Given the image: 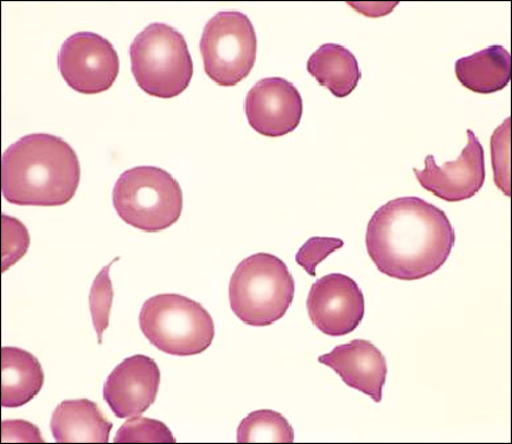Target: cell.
<instances>
[{"mask_svg": "<svg viewBox=\"0 0 512 444\" xmlns=\"http://www.w3.org/2000/svg\"><path fill=\"white\" fill-rule=\"evenodd\" d=\"M491 151L495 183L510 197V117L492 135Z\"/></svg>", "mask_w": 512, "mask_h": 444, "instance_id": "obj_21", "label": "cell"}, {"mask_svg": "<svg viewBox=\"0 0 512 444\" xmlns=\"http://www.w3.org/2000/svg\"><path fill=\"white\" fill-rule=\"evenodd\" d=\"M131 69L140 89L158 98L185 92L193 76V61L185 36L165 23H152L130 46Z\"/></svg>", "mask_w": 512, "mask_h": 444, "instance_id": "obj_4", "label": "cell"}, {"mask_svg": "<svg viewBox=\"0 0 512 444\" xmlns=\"http://www.w3.org/2000/svg\"><path fill=\"white\" fill-rule=\"evenodd\" d=\"M246 115L253 130L268 138L295 131L303 114L296 86L283 78H265L256 83L246 98Z\"/></svg>", "mask_w": 512, "mask_h": 444, "instance_id": "obj_11", "label": "cell"}, {"mask_svg": "<svg viewBox=\"0 0 512 444\" xmlns=\"http://www.w3.org/2000/svg\"><path fill=\"white\" fill-rule=\"evenodd\" d=\"M308 71L320 85L339 98L355 91L361 79L356 56L346 47L334 43L322 45L311 55Z\"/></svg>", "mask_w": 512, "mask_h": 444, "instance_id": "obj_17", "label": "cell"}, {"mask_svg": "<svg viewBox=\"0 0 512 444\" xmlns=\"http://www.w3.org/2000/svg\"><path fill=\"white\" fill-rule=\"evenodd\" d=\"M113 423L88 399L60 403L53 413L51 430L58 443H107Z\"/></svg>", "mask_w": 512, "mask_h": 444, "instance_id": "obj_14", "label": "cell"}, {"mask_svg": "<svg viewBox=\"0 0 512 444\" xmlns=\"http://www.w3.org/2000/svg\"><path fill=\"white\" fill-rule=\"evenodd\" d=\"M237 441L292 443L295 441V433L282 414L260 410L243 419L238 427Z\"/></svg>", "mask_w": 512, "mask_h": 444, "instance_id": "obj_18", "label": "cell"}, {"mask_svg": "<svg viewBox=\"0 0 512 444\" xmlns=\"http://www.w3.org/2000/svg\"><path fill=\"white\" fill-rule=\"evenodd\" d=\"M200 49L207 76L218 85L235 86L254 67L258 39L245 14L222 11L206 23Z\"/></svg>", "mask_w": 512, "mask_h": 444, "instance_id": "obj_7", "label": "cell"}, {"mask_svg": "<svg viewBox=\"0 0 512 444\" xmlns=\"http://www.w3.org/2000/svg\"><path fill=\"white\" fill-rule=\"evenodd\" d=\"M350 388L367 394L374 402L383 399L387 362L383 353L368 340H352L319 357Z\"/></svg>", "mask_w": 512, "mask_h": 444, "instance_id": "obj_13", "label": "cell"}, {"mask_svg": "<svg viewBox=\"0 0 512 444\" xmlns=\"http://www.w3.org/2000/svg\"><path fill=\"white\" fill-rule=\"evenodd\" d=\"M352 8H355L368 17H382L389 15L390 12L399 4V3H348Z\"/></svg>", "mask_w": 512, "mask_h": 444, "instance_id": "obj_25", "label": "cell"}, {"mask_svg": "<svg viewBox=\"0 0 512 444\" xmlns=\"http://www.w3.org/2000/svg\"><path fill=\"white\" fill-rule=\"evenodd\" d=\"M456 77L466 89L479 94L502 91L511 80V56L504 46L493 45L455 65Z\"/></svg>", "mask_w": 512, "mask_h": 444, "instance_id": "obj_15", "label": "cell"}, {"mask_svg": "<svg viewBox=\"0 0 512 444\" xmlns=\"http://www.w3.org/2000/svg\"><path fill=\"white\" fill-rule=\"evenodd\" d=\"M5 200L21 206H60L75 196L81 176L78 156L63 139L30 134L3 155Z\"/></svg>", "mask_w": 512, "mask_h": 444, "instance_id": "obj_2", "label": "cell"}, {"mask_svg": "<svg viewBox=\"0 0 512 444\" xmlns=\"http://www.w3.org/2000/svg\"><path fill=\"white\" fill-rule=\"evenodd\" d=\"M3 268L14 266L28 252L30 236L26 227L16 218L3 214Z\"/></svg>", "mask_w": 512, "mask_h": 444, "instance_id": "obj_22", "label": "cell"}, {"mask_svg": "<svg viewBox=\"0 0 512 444\" xmlns=\"http://www.w3.org/2000/svg\"><path fill=\"white\" fill-rule=\"evenodd\" d=\"M295 292V279L282 259L258 253L243 259L231 276L230 307L246 325L271 326L286 315Z\"/></svg>", "mask_w": 512, "mask_h": 444, "instance_id": "obj_3", "label": "cell"}, {"mask_svg": "<svg viewBox=\"0 0 512 444\" xmlns=\"http://www.w3.org/2000/svg\"><path fill=\"white\" fill-rule=\"evenodd\" d=\"M58 68L72 90L99 94L112 88L119 73V57L113 44L93 32L68 37L60 47Z\"/></svg>", "mask_w": 512, "mask_h": 444, "instance_id": "obj_8", "label": "cell"}, {"mask_svg": "<svg viewBox=\"0 0 512 444\" xmlns=\"http://www.w3.org/2000/svg\"><path fill=\"white\" fill-rule=\"evenodd\" d=\"M113 204L126 224L145 232H160L179 220L184 195L178 181L167 171L140 166L119 177Z\"/></svg>", "mask_w": 512, "mask_h": 444, "instance_id": "obj_6", "label": "cell"}, {"mask_svg": "<svg viewBox=\"0 0 512 444\" xmlns=\"http://www.w3.org/2000/svg\"><path fill=\"white\" fill-rule=\"evenodd\" d=\"M43 385V368L34 355L19 348L2 349L3 407L26 405L38 396Z\"/></svg>", "mask_w": 512, "mask_h": 444, "instance_id": "obj_16", "label": "cell"}, {"mask_svg": "<svg viewBox=\"0 0 512 444\" xmlns=\"http://www.w3.org/2000/svg\"><path fill=\"white\" fill-rule=\"evenodd\" d=\"M115 443H174L172 431L156 419L133 417L118 430Z\"/></svg>", "mask_w": 512, "mask_h": 444, "instance_id": "obj_20", "label": "cell"}, {"mask_svg": "<svg viewBox=\"0 0 512 444\" xmlns=\"http://www.w3.org/2000/svg\"><path fill=\"white\" fill-rule=\"evenodd\" d=\"M344 241L337 238L314 237L304 243L296 255V262L315 277L316 268L335 251L343 248Z\"/></svg>", "mask_w": 512, "mask_h": 444, "instance_id": "obj_23", "label": "cell"}, {"mask_svg": "<svg viewBox=\"0 0 512 444\" xmlns=\"http://www.w3.org/2000/svg\"><path fill=\"white\" fill-rule=\"evenodd\" d=\"M307 307L313 325L329 337L349 335L359 327L365 313L358 283L343 274H329L314 282Z\"/></svg>", "mask_w": 512, "mask_h": 444, "instance_id": "obj_9", "label": "cell"}, {"mask_svg": "<svg viewBox=\"0 0 512 444\" xmlns=\"http://www.w3.org/2000/svg\"><path fill=\"white\" fill-rule=\"evenodd\" d=\"M365 242L382 274L413 281L444 266L454 249L456 233L441 208L408 196L377 209L369 221Z\"/></svg>", "mask_w": 512, "mask_h": 444, "instance_id": "obj_1", "label": "cell"}, {"mask_svg": "<svg viewBox=\"0 0 512 444\" xmlns=\"http://www.w3.org/2000/svg\"><path fill=\"white\" fill-rule=\"evenodd\" d=\"M2 442L43 443L41 431L26 421H4L2 424Z\"/></svg>", "mask_w": 512, "mask_h": 444, "instance_id": "obj_24", "label": "cell"}, {"mask_svg": "<svg viewBox=\"0 0 512 444\" xmlns=\"http://www.w3.org/2000/svg\"><path fill=\"white\" fill-rule=\"evenodd\" d=\"M139 322L145 338L170 355L203 353L215 337L213 318L202 304L175 293L158 294L146 301Z\"/></svg>", "mask_w": 512, "mask_h": 444, "instance_id": "obj_5", "label": "cell"}, {"mask_svg": "<svg viewBox=\"0 0 512 444\" xmlns=\"http://www.w3.org/2000/svg\"><path fill=\"white\" fill-rule=\"evenodd\" d=\"M468 144L455 162L438 166L433 155L426 156L425 168L413 169L422 188L440 199L456 203L471 199L485 182L483 147L473 131L468 130Z\"/></svg>", "mask_w": 512, "mask_h": 444, "instance_id": "obj_10", "label": "cell"}, {"mask_svg": "<svg viewBox=\"0 0 512 444\" xmlns=\"http://www.w3.org/2000/svg\"><path fill=\"white\" fill-rule=\"evenodd\" d=\"M161 370L149 356L134 355L119 364L105 381L103 396L118 418L137 417L155 402Z\"/></svg>", "mask_w": 512, "mask_h": 444, "instance_id": "obj_12", "label": "cell"}, {"mask_svg": "<svg viewBox=\"0 0 512 444\" xmlns=\"http://www.w3.org/2000/svg\"><path fill=\"white\" fill-rule=\"evenodd\" d=\"M117 259L105 266L101 273L96 276L90 292V310L99 344L103 342V333L108 328L109 316H111L114 290L111 277H109V270Z\"/></svg>", "mask_w": 512, "mask_h": 444, "instance_id": "obj_19", "label": "cell"}]
</instances>
